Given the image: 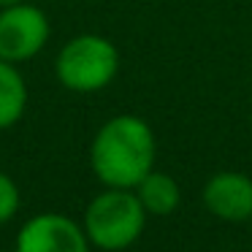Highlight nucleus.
Listing matches in <instances>:
<instances>
[{"label":"nucleus","instance_id":"9","mask_svg":"<svg viewBox=\"0 0 252 252\" xmlns=\"http://www.w3.org/2000/svg\"><path fill=\"white\" fill-rule=\"evenodd\" d=\"M17 212H19V187L11 176L0 171V225L14 220Z\"/></svg>","mask_w":252,"mask_h":252},{"label":"nucleus","instance_id":"7","mask_svg":"<svg viewBox=\"0 0 252 252\" xmlns=\"http://www.w3.org/2000/svg\"><path fill=\"white\" fill-rule=\"evenodd\" d=\"M136 195L141 206L147 209V214H158V217L171 214L182 201V190L176 179L171 174H163V171H149L136 185Z\"/></svg>","mask_w":252,"mask_h":252},{"label":"nucleus","instance_id":"3","mask_svg":"<svg viewBox=\"0 0 252 252\" xmlns=\"http://www.w3.org/2000/svg\"><path fill=\"white\" fill-rule=\"evenodd\" d=\"M120 71V52L103 35H76L55 60L57 82L71 93H98L114 82Z\"/></svg>","mask_w":252,"mask_h":252},{"label":"nucleus","instance_id":"2","mask_svg":"<svg viewBox=\"0 0 252 252\" xmlns=\"http://www.w3.org/2000/svg\"><path fill=\"white\" fill-rule=\"evenodd\" d=\"M147 222V209L138 195L125 187H109L84 209V233L90 244L103 252H120L136 244Z\"/></svg>","mask_w":252,"mask_h":252},{"label":"nucleus","instance_id":"1","mask_svg":"<svg viewBox=\"0 0 252 252\" xmlns=\"http://www.w3.org/2000/svg\"><path fill=\"white\" fill-rule=\"evenodd\" d=\"M90 165L106 187L136 190L155 165L152 127L133 114L111 117L93 138Z\"/></svg>","mask_w":252,"mask_h":252},{"label":"nucleus","instance_id":"6","mask_svg":"<svg viewBox=\"0 0 252 252\" xmlns=\"http://www.w3.org/2000/svg\"><path fill=\"white\" fill-rule=\"evenodd\" d=\"M203 206L225 222L252 217V179L241 171H220L203 187Z\"/></svg>","mask_w":252,"mask_h":252},{"label":"nucleus","instance_id":"4","mask_svg":"<svg viewBox=\"0 0 252 252\" xmlns=\"http://www.w3.org/2000/svg\"><path fill=\"white\" fill-rule=\"evenodd\" d=\"M49 41V19L38 6L17 3L0 8V60L25 63Z\"/></svg>","mask_w":252,"mask_h":252},{"label":"nucleus","instance_id":"5","mask_svg":"<svg viewBox=\"0 0 252 252\" xmlns=\"http://www.w3.org/2000/svg\"><path fill=\"white\" fill-rule=\"evenodd\" d=\"M17 252H90V239L76 220L44 212L19 228Z\"/></svg>","mask_w":252,"mask_h":252},{"label":"nucleus","instance_id":"10","mask_svg":"<svg viewBox=\"0 0 252 252\" xmlns=\"http://www.w3.org/2000/svg\"><path fill=\"white\" fill-rule=\"evenodd\" d=\"M17 3H25V0H0V8H6V6H17Z\"/></svg>","mask_w":252,"mask_h":252},{"label":"nucleus","instance_id":"8","mask_svg":"<svg viewBox=\"0 0 252 252\" xmlns=\"http://www.w3.org/2000/svg\"><path fill=\"white\" fill-rule=\"evenodd\" d=\"M28 106V84L14 63L0 60V130L17 125Z\"/></svg>","mask_w":252,"mask_h":252}]
</instances>
